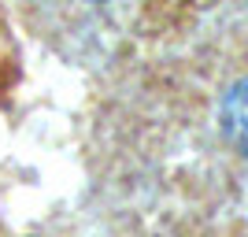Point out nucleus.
Wrapping results in <instances>:
<instances>
[{
	"label": "nucleus",
	"instance_id": "1",
	"mask_svg": "<svg viewBox=\"0 0 248 237\" xmlns=\"http://www.w3.org/2000/svg\"><path fill=\"white\" fill-rule=\"evenodd\" d=\"M222 130L248 156V78L237 82L226 93V100H222Z\"/></svg>",
	"mask_w": 248,
	"mask_h": 237
}]
</instances>
